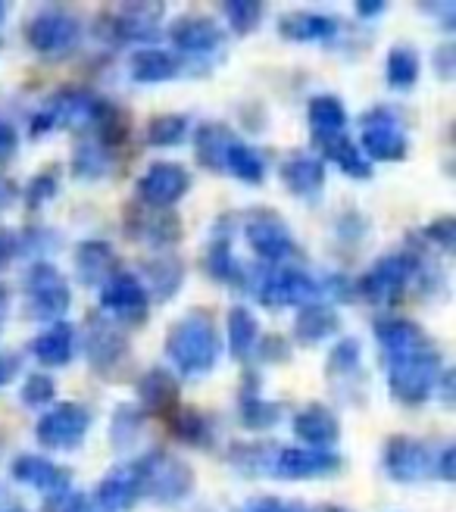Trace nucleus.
<instances>
[{"label":"nucleus","mask_w":456,"mask_h":512,"mask_svg":"<svg viewBox=\"0 0 456 512\" xmlns=\"http://www.w3.org/2000/svg\"><path fill=\"white\" fill-rule=\"evenodd\" d=\"M222 353L219 328L204 310H191L166 331V356L182 375H207L216 369Z\"/></svg>","instance_id":"obj_1"},{"label":"nucleus","mask_w":456,"mask_h":512,"mask_svg":"<svg viewBox=\"0 0 456 512\" xmlns=\"http://www.w3.org/2000/svg\"><path fill=\"white\" fill-rule=\"evenodd\" d=\"M129 466L135 472L141 497H154L157 503H182L194 491V469L169 450H147Z\"/></svg>","instance_id":"obj_2"},{"label":"nucleus","mask_w":456,"mask_h":512,"mask_svg":"<svg viewBox=\"0 0 456 512\" xmlns=\"http://www.w3.org/2000/svg\"><path fill=\"white\" fill-rule=\"evenodd\" d=\"M444 372L441 350L432 344L419 353L400 356L388 363V388L391 397L403 406H422L428 397L438 391V378Z\"/></svg>","instance_id":"obj_3"},{"label":"nucleus","mask_w":456,"mask_h":512,"mask_svg":"<svg viewBox=\"0 0 456 512\" xmlns=\"http://www.w3.org/2000/svg\"><path fill=\"white\" fill-rule=\"evenodd\" d=\"M22 291H25V306H29V316L35 319H50L60 322L63 313H69L72 306V288L66 275L54 263H32L25 269L22 278Z\"/></svg>","instance_id":"obj_4"},{"label":"nucleus","mask_w":456,"mask_h":512,"mask_svg":"<svg viewBox=\"0 0 456 512\" xmlns=\"http://www.w3.org/2000/svg\"><path fill=\"white\" fill-rule=\"evenodd\" d=\"M419 275V260L413 253H388L382 256L360 281H353V294L369 303L391 306L403 297L410 281Z\"/></svg>","instance_id":"obj_5"},{"label":"nucleus","mask_w":456,"mask_h":512,"mask_svg":"<svg viewBox=\"0 0 456 512\" xmlns=\"http://www.w3.org/2000/svg\"><path fill=\"white\" fill-rule=\"evenodd\" d=\"M100 107V97L91 94L88 88H60L57 94H50L44 100V107L32 116L29 132L32 138H41L54 128H79V125H91L94 113Z\"/></svg>","instance_id":"obj_6"},{"label":"nucleus","mask_w":456,"mask_h":512,"mask_svg":"<svg viewBox=\"0 0 456 512\" xmlns=\"http://www.w3.org/2000/svg\"><path fill=\"white\" fill-rule=\"evenodd\" d=\"M360 150L372 163H400L407 157L410 141L407 132L400 128V119L391 107H372L360 116Z\"/></svg>","instance_id":"obj_7"},{"label":"nucleus","mask_w":456,"mask_h":512,"mask_svg":"<svg viewBox=\"0 0 456 512\" xmlns=\"http://www.w3.org/2000/svg\"><path fill=\"white\" fill-rule=\"evenodd\" d=\"M25 41L41 57H63L82 41V22L63 7H47L25 22Z\"/></svg>","instance_id":"obj_8"},{"label":"nucleus","mask_w":456,"mask_h":512,"mask_svg":"<svg viewBox=\"0 0 456 512\" xmlns=\"http://www.w3.org/2000/svg\"><path fill=\"white\" fill-rule=\"evenodd\" d=\"M244 235H247V244L253 247V253H257L260 260L272 263V266H285L297 253V241L291 235L288 222L269 207L247 213Z\"/></svg>","instance_id":"obj_9"},{"label":"nucleus","mask_w":456,"mask_h":512,"mask_svg":"<svg viewBox=\"0 0 456 512\" xmlns=\"http://www.w3.org/2000/svg\"><path fill=\"white\" fill-rule=\"evenodd\" d=\"M82 350L88 356L91 369L100 375H113L119 366H125V360H129V353H132L125 331L100 313L88 316L82 328Z\"/></svg>","instance_id":"obj_10"},{"label":"nucleus","mask_w":456,"mask_h":512,"mask_svg":"<svg viewBox=\"0 0 456 512\" xmlns=\"http://www.w3.org/2000/svg\"><path fill=\"white\" fill-rule=\"evenodd\" d=\"M319 281L313 275H307L303 269L294 266H272L269 272H263V278L257 281V300L269 310H282V306H307L319 297Z\"/></svg>","instance_id":"obj_11"},{"label":"nucleus","mask_w":456,"mask_h":512,"mask_svg":"<svg viewBox=\"0 0 456 512\" xmlns=\"http://www.w3.org/2000/svg\"><path fill=\"white\" fill-rule=\"evenodd\" d=\"M91 428V413L82 403L63 400L57 406H50L47 413L35 425V438L47 450H75Z\"/></svg>","instance_id":"obj_12"},{"label":"nucleus","mask_w":456,"mask_h":512,"mask_svg":"<svg viewBox=\"0 0 456 512\" xmlns=\"http://www.w3.org/2000/svg\"><path fill=\"white\" fill-rule=\"evenodd\" d=\"M100 316L116 325H144L150 313V297L141 278L132 272H116L104 288H100Z\"/></svg>","instance_id":"obj_13"},{"label":"nucleus","mask_w":456,"mask_h":512,"mask_svg":"<svg viewBox=\"0 0 456 512\" xmlns=\"http://www.w3.org/2000/svg\"><path fill=\"white\" fill-rule=\"evenodd\" d=\"M188 191H191V172L182 163H172V160H160L154 166H147L144 175L138 178V197L144 207H154V210L175 207Z\"/></svg>","instance_id":"obj_14"},{"label":"nucleus","mask_w":456,"mask_h":512,"mask_svg":"<svg viewBox=\"0 0 456 512\" xmlns=\"http://www.w3.org/2000/svg\"><path fill=\"white\" fill-rule=\"evenodd\" d=\"M166 7L163 4H122L116 13H104L97 19L100 32H110V41H154L160 32Z\"/></svg>","instance_id":"obj_15"},{"label":"nucleus","mask_w":456,"mask_h":512,"mask_svg":"<svg viewBox=\"0 0 456 512\" xmlns=\"http://www.w3.org/2000/svg\"><path fill=\"white\" fill-rule=\"evenodd\" d=\"M385 472L391 481L397 484H413L422 481L425 475L435 472V453L428 450L422 441L407 438V434H394V438L385 444Z\"/></svg>","instance_id":"obj_16"},{"label":"nucleus","mask_w":456,"mask_h":512,"mask_svg":"<svg viewBox=\"0 0 456 512\" xmlns=\"http://www.w3.org/2000/svg\"><path fill=\"white\" fill-rule=\"evenodd\" d=\"M341 472V456L332 450H310V447H282L275 453L272 475L288 481H307V478H325Z\"/></svg>","instance_id":"obj_17"},{"label":"nucleus","mask_w":456,"mask_h":512,"mask_svg":"<svg viewBox=\"0 0 456 512\" xmlns=\"http://www.w3.org/2000/svg\"><path fill=\"white\" fill-rule=\"evenodd\" d=\"M125 232L135 241H144L150 247H172L182 241V219L169 210H154V207H125Z\"/></svg>","instance_id":"obj_18"},{"label":"nucleus","mask_w":456,"mask_h":512,"mask_svg":"<svg viewBox=\"0 0 456 512\" xmlns=\"http://www.w3.org/2000/svg\"><path fill=\"white\" fill-rule=\"evenodd\" d=\"M169 41L175 44V50H182L188 57H207L225 41L222 25L210 16H179L169 25Z\"/></svg>","instance_id":"obj_19"},{"label":"nucleus","mask_w":456,"mask_h":512,"mask_svg":"<svg viewBox=\"0 0 456 512\" xmlns=\"http://www.w3.org/2000/svg\"><path fill=\"white\" fill-rule=\"evenodd\" d=\"M372 331H375L378 347L385 350L388 363L400 360V356H410V353L432 347V338L425 335V328L419 322H413V319H403V316H382L372 325Z\"/></svg>","instance_id":"obj_20"},{"label":"nucleus","mask_w":456,"mask_h":512,"mask_svg":"<svg viewBox=\"0 0 456 512\" xmlns=\"http://www.w3.org/2000/svg\"><path fill=\"white\" fill-rule=\"evenodd\" d=\"M294 438H300L310 450H332L341 438V419L325 403H307L291 422Z\"/></svg>","instance_id":"obj_21"},{"label":"nucleus","mask_w":456,"mask_h":512,"mask_svg":"<svg viewBox=\"0 0 456 512\" xmlns=\"http://www.w3.org/2000/svg\"><path fill=\"white\" fill-rule=\"evenodd\" d=\"M116 272L122 269H119V256L110 241L88 238L75 247V278H79L85 288H104Z\"/></svg>","instance_id":"obj_22"},{"label":"nucleus","mask_w":456,"mask_h":512,"mask_svg":"<svg viewBox=\"0 0 456 512\" xmlns=\"http://www.w3.org/2000/svg\"><path fill=\"white\" fill-rule=\"evenodd\" d=\"M13 478L19 484H29V488H38L44 497H54V494H66L72 488V472L50 463L44 456H32V453H22L13 459L10 466Z\"/></svg>","instance_id":"obj_23"},{"label":"nucleus","mask_w":456,"mask_h":512,"mask_svg":"<svg viewBox=\"0 0 456 512\" xmlns=\"http://www.w3.org/2000/svg\"><path fill=\"white\" fill-rule=\"evenodd\" d=\"M278 178L294 197H316L325 188V163L307 150H291L278 163Z\"/></svg>","instance_id":"obj_24"},{"label":"nucleus","mask_w":456,"mask_h":512,"mask_svg":"<svg viewBox=\"0 0 456 512\" xmlns=\"http://www.w3.org/2000/svg\"><path fill=\"white\" fill-rule=\"evenodd\" d=\"M182 388H179V378H175L169 369L154 366L147 369L138 378V409L147 413H157V416H169L175 406H179Z\"/></svg>","instance_id":"obj_25"},{"label":"nucleus","mask_w":456,"mask_h":512,"mask_svg":"<svg viewBox=\"0 0 456 512\" xmlns=\"http://www.w3.org/2000/svg\"><path fill=\"white\" fill-rule=\"evenodd\" d=\"M338 331H341V316L328 303L313 300L307 306H300L294 316V338L300 347H316L328 338H335Z\"/></svg>","instance_id":"obj_26"},{"label":"nucleus","mask_w":456,"mask_h":512,"mask_svg":"<svg viewBox=\"0 0 456 512\" xmlns=\"http://www.w3.org/2000/svg\"><path fill=\"white\" fill-rule=\"evenodd\" d=\"M238 419L247 431H269L282 419V406L260 397V378L247 372L241 384V400H238Z\"/></svg>","instance_id":"obj_27"},{"label":"nucleus","mask_w":456,"mask_h":512,"mask_svg":"<svg viewBox=\"0 0 456 512\" xmlns=\"http://www.w3.org/2000/svg\"><path fill=\"white\" fill-rule=\"evenodd\" d=\"M35 360L47 369H63L75 356V328L69 322H50L41 335L32 341Z\"/></svg>","instance_id":"obj_28"},{"label":"nucleus","mask_w":456,"mask_h":512,"mask_svg":"<svg viewBox=\"0 0 456 512\" xmlns=\"http://www.w3.org/2000/svg\"><path fill=\"white\" fill-rule=\"evenodd\" d=\"M141 285L147 291L150 300H172L179 294L182 281H185V266L179 256H154V260H147L141 266Z\"/></svg>","instance_id":"obj_29"},{"label":"nucleus","mask_w":456,"mask_h":512,"mask_svg":"<svg viewBox=\"0 0 456 512\" xmlns=\"http://www.w3.org/2000/svg\"><path fill=\"white\" fill-rule=\"evenodd\" d=\"M94 497L100 503V512H125V509H132L141 500V488H138V481H135L132 466H122V469L110 472L104 481L97 484Z\"/></svg>","instance_id":"obj_30"},{"label":"nucleus","mask_w":456,"mask_h":512,"mask_svg":"<svg viewBox=\"0 0 456 512\" xmlns=\"http://www.w3.org/2000/svg\"><path fill=\"white\" fill-rule=\"evenodd\" d=\"M129 72L138 85H160V82L175 79V75L182 72V63L175 54H169V50L144 47V50H138V54H132Z\"/></svg>","instance_id":"obj_31"},{"label":"nucleus","mask_w":456,"mask_h":512,"mask_svg":"<svg viewBox=\"0 0 456 512\" xmlns=\"http://www.w3.org/2000/svg\"><path fill=\"white\" fill-rule=\"evenodd\" d=\"M232 235H213L210 247L204 250V272L219 281V285H228V288H241L247 275L241 269V263L235 260V253H232V241H228Z\"/></svg>","instance_id":"obj_32"},{"label":"nucleus","mask_w":456,"mask_h":512,"mask_svg":"<svg viewBox=\"0 0 456 512\" xmlns=\"http://www.w3.org/2000/svg\"><path fill=\"white\" fill-rule=\"evenodd\" d=\"M278 35L288 41H332L338 35V22L325 13H307L297 10L278 19Z\"/></svg>","instance_id":"obj_33"},{"label":"nucleus","mask_w":456,"mask_h":512,"mask_svg":"<svg viewBox=\"0 0 456 512\" xmlns=\"http://www.w3.org/2000/svg\"><path fill=\"white\" fill-rule=\"evenodd\" d=\"M235 141H238L235 132L225 122H204V125L197 128V135H194L197 163L204 166V169H210V172H222L225 150L232 147Z\"/></svg>","instance_id":"obj_34"},{"label":"nucleus","mask_w":456,"mask_h":512,"mask_svg":"<svg viewBox=\"0 0 456 512\" xmlns=\"http://www.w3.org/2000/svg\"><path fill=\"white\" fill-rule=\"evenodd\" d=\"M307 119H310L316 141L344 135V128H347V110L341 104V97L335 94H316L307 104Z\"/></svg>","instance_id":"obj_35"},{"label":"nucleus","mask_w":456,"mask_h":512,"mask_svg":"<svg viewBox=\"0 0 456 512\" xmlns=\"http://www.w3.org/2000/svg\"><path fill=\"white\" fill-rule=\"evenodd\" d=\"M169 431L179 441L191 444V447H210L213 444V419L207 413H200L194 406H175L172 413L166 416Z\"/></svg>","instance_id":"obj_36"},{"label":"nucleus","mask_w":456,"mask_h":512,"mask_svg":"<svg viewBox=\"0 0 456 512\" xmlns=\"http://www.w3.org/2000/svg\"><path fill=\"white\" fill-rule=\"evenodd\" d=\"M325 153V160H332L344 175L350 178H360V182H366V178H372V163L363 157V150L357 147V141H350V135H335V138H325V141H316Z\"/></svg>","instance_id":"obj_37"},{"label":"nucleus","mask_w":456,"mask_h":512,"mask_svg":"<svg viewBox=\"0 0 456 512\" xmlns=\"http://www.w3.org/2000/svg\"><path fill=\"white\" fill-rule=\"evenodd\" d=\"M419 69H422V60H419V50L413 44H394L388 50V57H385L388 88H394V91H410L419 82Z\"/></svg>","instance_id":"obj_38"},{"label":"nucleus","mask_w":456,"mask_h":512,"mask_svg":"<svg viewBox=\"0 0 456 512\" xmlns=\"http://www.w3.org/2000/svg\"><path fill=\"white\" fill-rule=\"evenodd\" d=\"M260 341V322L247 306H232L228 310V350H232L235 360H250L253 347Z\"/></svg>","instance_id":"obj_39"},{"label":"nucleus","mask_w":456,"mask_h":512,"mask_svg":"<svg viewBox=\"0 0 456 512\" xmlns=\"http://www.w3.org/2000/svg\"><path fill=\"white\" fill-rule=\"evenodd\" d=\"M222 172H232L238 182H244V185H260L263 178H266V163H263V157L250 144L235 141L232 147L225 150Z\"/></svg>","instance_id":"obj_40"},{"label":"nucleus","mask_w":456,"mask_h":512,"mask_svg":"<svg viewBox=\"0 0 456 512\" xmlns=\"http://www.w3.org/2000/svg\"><path fill=\"white\" fill-rule=\"evenodd\" d=\"M110 172V147H104L94 138H85L75 144L72 150V175L94 182V178H104Z\"/></svg>","instance_id":"obj_41"},{"label":"nucleus","mask_w":456,"mask_h":512,"mask_svg":"<svg viewBox=\"0 0 456 512\" xmlns=\"http://www.w3.org/2000/svg\"><path fill=\"white\" fill-rule=\"evenodd\" d=\"M144 413L138 406L132 403H119L116 406V413H113V422H110V438H113V447L122 453V450H129L138 438H141V431H144Z\"/></svg>","instance_id":"obj_42"},{"label":"nucleus","mask_w":456,"mask_h":512,"mask_svg":"<svg viewBox=\"0 0 456 512\" xmlns=\"http://www.w3.org/2000/svg\"><path fill=\"white\" fill-rule=\"evenodd\" d=\"M191 128V119L185 113H163L147 122V144L154 147H175L182 144Z\"/></svg>","instance_id":"obj_43"},{"label":"nucleus","mask_w":456,"mask_h":512,"mask_svg":"<svg viewBox=\"0 0 456 512\" xmlns=\"http://www.w3.org/2000/svg\"><path fill=\"white\" fill-rule=\"evenodd\" d=\"M275 447L272 444H238L228 459L232 466L247 472V475H272V463H275Z\"/></svg>","instance_id":"obj_44"},{"label":"nucleus","mask_w":456,"mask_h":512,"mask_svg":"<svg viewBox=\"0 0 456 512\" xmlns=\"http://www.w3.org/2000/svg\"><path fill=\"white\" fill-rule=\"evenodd\" d=\"M222 13L228 19V29L244 38V35L260 29L266 7L257 4V0H228V4H222Z\"/></svg>","instance_id":"obj_45"},{"label":"nucleus","mask_w":456,"mask_h":512,"mask_svg":"<svg viewBox=\"0 0 456 512\" xmlns=\"http://www.w3.org/2000/svg\"><path fill=\"white\" fill-rule=\"evenodd\" d=\"M360 356H363V347L357 338H341L332 353H328V363H325V372L332 378H341V375H353L360 369Z\"/></svg>","instance_id":"obj_46"},{"label":"nucleus","mask_w":456,"mask_h":512,"mask_svg":"<svg viewBox=\"0 0 456 512\" xmlns=\"http://www.w3.org/2000/svg\"><path fill=\"white\" fill-rule=\"evenodd\" d=\"M57 397V381L44 375V372H32L22 384V403L32 406V409H41V406H50Z\"/></svg>","instance_id":"obj_47"},{"label":"nucleus","mask_w":456,"mask_h":512,"mask_svg":"<svg viewBox=\"0 0 456 512\" xmlns=\"http://www.w3.org/2000/svg\"><path fill=\"white\" fill-rule=\"evenodd\" d=\"M57 191H60L57 169H44V172H38L32 178L29 188H25V203H29V210H38V207H44L47 200H54Z\"/></svg>","instance_id":"obj_48"},{"label":"nucleus","mask_w":456,"mask_h":512,"mask_svg":"<svg viewBox=\"0 0 456 512\" xmlns=\"http://www.w3.org/2000/svg\"><path fill=\"white\" fill-rule=\"evenodd\" d=\"M253 353L260 356L263 363H272V366H278V363H291V356H294V347H291V341L288 338H282V335H266V338H260L257 341V347H253Z\"/></svg>","instance_id":"obj_49"},{"label":"nucleus","mask_w":456,"mask_h":512,"mask_svg":"<svg viewBox=\"0 0 456 512\" xmlns=\"http://www.w3.org/2000/svg\"><path fill=\"white\" fill-rule=\"evenodd\" d=\"M422 241L435 244L441 250H453V244H456V219L453 216H441L435 222H428L422 228Z\"/></svg>","instance_id":"obj_50"},{"label":"nucleus","mask_w":456,"mask_h":512,"mask_svg":"<svg viewBox=\"0 0 456 512\" xmlns=\"http://www.w3.org/2000/svg\"><path fill=\"white\" fill-rule=\"evenodd\" d=\"M338 241H344V244H350V247H360L363 241H366V235H369V222L360 216V213H347L341 222H338Z\"/></svg>","instance_id":"obj_51"},{"label":"nucleus","mask_w":456,"mask_h":512,"mask_svg":"<svg viewBox=\"0 0 456 512\" xmlns=\"http://www.w3.org/2000/svg\"><path fill=\"white\" fill-rule=\"evenodd\" d=\"M19 153V132L13 122H0V169Z\"/></svg>","instance_id":"obj_52"},{"label":"nucleus","mask_w":456,"mask_h":512,"mask_svg":"<svg viewBox=\"0 0 456 512\" xmlns=\"http://www.w3.org/2000/svg\"><path fill=\"white\" fill-rule=\"evenodd\" d=\"M432 66H435V72L441 75L444 82L453 79V72H456V47H453V41H447V44H441V47L435 50Z\"/></svg>","instance_id":"obj_53"},{"label":"nucleus","mask_w":456,"mask_h":512,"mask_svg":"<svg viewBox=\"0 0 456 512\" xmlns=\"http://www.w3.org/2000/svg\"><path fill=\"white\" fill-rule=\"evenodd\" d=\"M244 512H307L300 503H288L278 497H257L244 506Z\"/></svg>","instance_id":"obj_54"},{"label":"nucleus","mask_w":456,"mask_h":512,"mask_svg":"<svg viewBox=\"0 0 456 512\" xmlns=\"http://www.w3.org/2000/svg\"><path fill=\"white\" fill-rule=\"evenodd\" d=\"M85 509V497L79 494H54V497H44V512H82Z\"/></svg>","instance_id":"obj_55"},{"label":"nucleus","mask_w":456,"mask_h":512,"mask_svg":"<svg viewBox=\"0 0 456 512\" xmlns=\"http://www.w3.org/2000/svg\"><path fill=\"white\" fill-rule=\"evenodd\" d=\"M19 250H22V238L16 232H10V228L0 225V269H4Z\"/></svg>","instance_id":"obj_56"},{"label":"nucleus","mask_w":456,"mask_h":512,"mask_svg":"<svg viewBox=\"0 0 456 512\" xmlns=\"http://www.w3.org/2000/svg\"><path fill=\"white\" fill-rule=\"evenodd\" d=\"M435 475L444 478V481H453L456 478V447L447 444L441 450V456H435Z\"/></svg>","instance_id":"obj_57"},{"label":"nucleus","mask_w":456,"mask_h":512,"mask_svg":"<svg viewBox=\"0 0 456 512\" xmlns=\"http://www.w3.org/2000/svg\"><path fill=\"white\" fill-rule=\"evenodd\" d=\"M388 10L385 0H357L353 4V13H357L360 19H375V16H382Z\"/></svg>","instance_id":"obj_58"},{"label":"nucleus","mask_w":456,"mask_h":512,"mask_svg":"<svg viewBox=\"0 0 456 512\" xmlns=\"http://www.w3.org/2000/svg\"><path fill=\"white\" fill-rule=\"evenodd\" d=\"M19 197V188L10 182V178H4L0 175V207H10V203Z\"/></svg>","instance_id":"obj_59"},{"label":"nucleus","mask_w":456,"mask_h":512,"mask_svg":"<svg viewBox=\"0 0 456 512\" xmlns=\"http://www.w3.org/2000/svg\"><path fill=\"white\" fill-rule=\"evenodd\" d=\"M13 375H16V360H13V356L0 353V384H7Z\"/></svg>","instance_id":"obj_60"},{"label":"nucleus","mask_w":456,"mask_h":512,"mask_svg":"<svg viewBox=\"0 0 456 512\" xmlns=\"http://www.w3.org/2000/svg\"><path fill=\"white\" fill-rule=\"evenodd\" d=\"M7 316H10V291L0 285V331L7 325Z\"/></svg>","instance_id":"obj_61"},{"label":"nucleus","mask_w":456,"mask_h":512,"mask_svg":"<svg viewBox=\"0 0 456 512\" xmlns=\"http://www.w3.org/2000/svg\"><path fill=\"white\" fill-rule=\"evenodd\" d=\"M7 19V4H0V22H4Z\"/></svg>","instance_id":"obj_62"},{"label":"nucleus","mask_w":456,"mask_h":512,"mask_svg":"<svg viewBox=\"0 0 456 512\" xmlns=\"http://www.w3.org/2000/svg\"><path fill=\"white\" fill-rule=\"evenodd\" d=\"M82 512H100V509H88V506H85V509H82Z\"/></svg>","instance_id":"obj_63"},{"label":"nucleus","mask_w":456,"mask_h":512,"mask_svg":"<svg viewBox=\"0 0 456 512\" xmlns=\"http://www.w3.org/2000/svg\"><path fill=\"white\" fill-rule=\"evenodd\" d=\"M10 512H22V509H10Z\"/></svg>","instance_id":"obj_64"}]
</instances>
